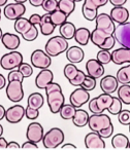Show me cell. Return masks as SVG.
<instances>
[{
    "label": "cell",
    "mask_w": 130,
    "mask_h": 150,
    "mask_svg": "<svg viewBox=\"0 0 130 150\" xmlns=\"http://www.w3.org/2000/svg\"><path fill=\"white\" fill-rule=\"evenodd\" d=\"M111 62L116 65H123V64H130V48L120 47L115 50L111 52Z\"/></svg>",
    "instance_id": "20"
},
{
    "label": "cell",
    "mask_w": 130,
    "mask_h": 150,
    "mask_svg": "<svg viewBox=\"0 0 130 150\" xmlns=\"http://www.w3.org/2000/svg\"><path fill=\"white\" fill-rule=\"evenodd\" d=\"M22 146L19 145V143H17L16 141H11V142H9V144H7V148H17V149H19V148H21Z\"/></svg>",
    "instance_id": "53"
},
{
    "label": "cell",
    "mask_w": 130,
    "mask_h": 150,
    "mask_svg": "<svg viewBox=\"0 0 130 150\" xmlns=\"http://www.w3.org/2000/svg\"><path fill=\"white\" fill-rule=\"evenodd\" d=\"M44 136V127L39 122H31L28 125L27 131H26V137H27L28 141L37 144L40 141H42Z\"/></svg>",
    "instance_id": "13"
},
{
    "label": "cell",
    "mask_w": 130,
    "mask_h": 150,
    "mask_svg": "<svg viewBox=\"0 0 130 150\" xmlns=\"http://www.w3.org/2000/svg\"><path fill=\"white\" fill-rule=\"evenodd\" d=\"M118 98L125 105H130V86L122 84L118 88Z\"/></svg>",
    "instance_id": "34"
},
{
    "label": "cell",
    "mask_w": 130,
    "mask_h": 150,
    "mask_svg": "<svg viewBox=\"0 0 130 150\" xmlns=\"http://www.w3.org/2000/svg\"><path fill=\"white\" fill-rule=\"evenodd\" d=\"M37 36H38V29L36 28L35 25H32V27L25 34H23L22 37L26 41H34L37 38Z\"/></svg>",
    "instance_id": "40"
},
{
    "label": "cell",
    "mask_w": 130,
    "mask_h": 150,
    "mask_svg": "<svg viewBox=\"0 0 130 150\" xmlns=\"http://www.w3.org/2000/svg\"><path fill=\"white\" fill-rule=\"evenodd\" d=\"M0 20H1V9H0Z\"/></svg>",
    "instance_id": "62"
},
{
    "label": "cell",
    "mask_w": 130,
    "mask_h": 150,
    "mask_svg": "<svg viewBox=\"0 0 130 150\" xmlns=\"http://www.w3.org/2000/svg\"><path fill=\"white\" fill-rule=\"evenodd\" d=\"M2 36H3L2 30H1V28H0V40H1V38H2Z\"/></svg>",
    "instance_id": "60"
},
{
    "label": "cell",
    "mask_w": 130,
    "mask_h": 150,
    "mask_svg": "<svg viewBox=\"0 0 130 150\" xmlns=\"http://www.w3.org/2000/svg\"><path fill=\"white\" fill-rule=\"evenodd\" d=\"M7 0H0V7L1 6H5L6 5Z\"/></svg>",
    "instance_id": "57"
},
{
    "label": "cell",
    "mask_w": 130,
    "mask_h": 150,
    "mask_svg": "<svg viewBox=\"0 0 130 150\" xmlns=\"http://www.w3.org/2000/svg\"><path fill=\"white\" fill-rule=\"evenodd\" d=\"M44 99L41 94H39V93H32L28 97L27 106L30 107V108L39 110L44 106Z\"/></svg>",
    "instance_id": "27"
},
{
    "label": "cell",
    "mask_w": 130,
    "mask_h": 150,
    "mask_svg": "<svg viewBox=\"0 0 130 150\" xmlns=\"http://www.w3.org/2000/svg\"><path fill=\"white\" fill-rule=\"evenodd\" d=\"M118 88H119V81L116 76L114 75L102 76L100 80V88L104 94H114L116 91H118Z\"/></svg>",
    "instance_id": "17"
},
{
    "label": "cell",
    "mask_w": 130,
    "mask_h": 150,
    "mask_svg": "<svg viewBox=\"0 0 130 150\" xmlns=\"http://www.w3.org/2000/svg\"><path fill=\"white\" fill-rule=\"evenodd\" d=\"M76 28L74 26V24L70 23V22H65L64 24L60 26L59 28V32H60V35L62 37H64L66 40H70L72 38H74V35H76Z\"/></svg>",
    "instance_id": "26"
},
{
    "label": "cell",
    "mask_w": 130,
    "mask_h": 150,
    "mask_svg": "<svg viewBox=\"0 0 130 150\" xmlns=\"http://www.w3.org/2000/svg\"><path fill=\"white\" fill-rule=\"evenodd\" d=\"M97 61L102 65L109 64V62H111V52H109V50H100L97 52Z\"/></svg>",
    "instance_id": "38"
},
{
    "label": "cell",
    "mask_w": 130,
    "mask_h": 150,
    "mask_svg": "<svg viewBox=\"0 0 130 150\" xmlns=\"http://www.w3.org/2000/svg\"><path fill=\"white\" fill-rule=\"evenodd\" d=\"M88 120H89L88 112L86 110H83V109H76V115L72 118L74 125L78 127H84L88 125Z\"/></svg>",
    "instance_id": "28"
},
{
    "label": "cell",
    "mask_w": 130,
    "mask_h": 150,
    "mask_svg": "<svg viewBox=\"0 0 130 150\" xmlns=\"http://www.w3.org/2000/svg\"><path fill=\"white\" fill-rule=\"evenodd\" d=\"M26 1H28V0H15V2H17V3H25Z\"/></svg>",
    "instance_id": "58"
},
{
    "label": "cell",
    "mask_w": 130,
    "mask_h": 150,
    "mask_svg": "<svg viewBox=\"0 0 130 150\" xmlns=\"http://www.w3.org/2000/svg\"><path fill=\"white\" fill-rule=\"evenodd\" d=\"M50 15H51V20H52L53 24H54L56 27L57 26L60 27L62 24H64L65 22H66V20H67V18H68L63 11H59V9L55 11L54 13H50Z\"/></svg>",
    "instance_id": "36"
},
{
    "label": "cell",
    "mask_w": 130,
    "mask_h": 150,
    "mask_svg": "<svg viewBox=\"0 0 130 150\" xmlns=\"http://www.w3.org/2000/svg\"><path fill=\"white\" fill-rule=\"evenodd\" d=\"M65 135L63 131L59 127H53L46 134H44V139H42V144L44 148L48 149H54V148L59 147L62 145L64 142Z\"/></svg>",
    "instance_id": "6"
},
{
    "label": "cell",
    "mask_w": 130,
    "mask_h": 150,
    "mask_svg": "<svg viewBox=\"0 0 130 150\" xmlns=\"http://www.w3.org/2000/svg\"><path fill=\"white\" fill-rule=\"evenodd\" d=\"M58 9L69 17L76 9V1L74 0H59L58 1Z\"/></svg>",
    "instance_id": "31"
},
{
    "label": "cell",
    "mask_w": 130,
    "mask_h": 150,
    "mask_svg": "<svg viewBox=\"0 0 130 150\" xmlns=\"http://www.w3.org/2000/svg\"><path fill=\"white\" fill-rule=\"evenodd\" d=\"M95 86H96V79L91 77V76H89V75H86L85 80L82 86H81V88H85V90H87L88 92H90V91L94 90Z\"/></svg>",
    "instance_id": "43"
},
{
    "label": "cell",
    "mask_w": 130,
    "mask_h": 150,
    "mask_svg": "<svg viewBox=\"0 0 130 150\" xmlns=\"http://www.w3.org/2000/svg\"><path fill=\"white\" fill-rule=\"evenodd\" d=\"M26 13V7L23 3H9L5 5L4 9H3V13L4 17L7 20L11 21H16V20L20 19L24 16V13Z\"/></svg>",
    "instance_id": "11"
},
{
    "label": "cell",
    "mask_w": 130,
    "mask_h": 150,
    "mask_svg": "<svg viewBox=\"0 0 130 150\" xmlns=\"http://www.w3.org/2000/svg\"><path fill=\"white\" fill-rule=\"evenodd\" d=\"M129 133H130V125H129Z\"/></svg>",
    "instance_id": "63"
},
{
    "label": "cell",
    "mask_w": 130,
    "mask_h": 150,
    "mask_svg": "<svg viewBox=\"0 0 130 150\" xmlns=\"http://www.w3.org/2000/svg\"><path fill=\"white\" fill-rule=\"evenodd\" d=\"M6 97L11 102H21L24 98L23 81L22 80H11L6 86Z\"/></svg>",
    "instance_id": "8"
},
{
    "label": "cell",
    "mask_w": 130,
    "mask_h": 150,
    "mask_svg": "<svg viewBox=\"0 0 130 150\" xmlns=\"http://www.w3.org/2000/svg\"><path fill=\"white\" fill-rule=\"evenodd\" d=\"M82 13L87 21H95L98 16V7H96L90 0H85L82 6Z\"/></svg>",
    "instance_id": "23"
},
{
    "label": "cell",
    "mask_w": 130,
    "mask_h": 150,
    "mask_svg": "<svg viewBox=\"0 0 130 150\" xmlns=\"http://www.w3.org/2000/svg\"><path fill=\"white\" fill-rule=\"evenodd\" d=\"M118 120L121 125H130V110L122 109L121 112L118 114Z\"/></svg>",
    "instance_id": "42"
},
{
    "label": "cell",
    "mask_w": 130,
    "mask_h": 150,
    "mask_svg": "<svg viewBox=\"0 0 130 150\" xmlns=\"http://www.w3.org/2000/svg\"><path fill=\"white\" fill-rule=\"evenodd\" d=\"M116 41L123 47L130 48V22L119 24L114 32Z\"/></svg>",
    "instance_id": "9"
},
{
    "label": "cell",
    "mask_w": 130,
    "mask_h": 150,
    "mask_svg": "<svg viewBox=\"0 0 130 150\" xmlns=\"http://www.w3.org/2000/svg\"><path fill=\"white\" fill-rule=\"evenodd\" d=\"M122 104L123 103L119 98L103 93L89 101V110L93 114H100L104 110H107L111 114L118 115L122 111Z\"/></svg>",
    "instance_id": "1"
},
{
    "label": "cell",
    "mask_w": 130,
    "mask_h": 150,
    "mask_svg": "<svg viewBox=\"0 0 130 150\" xmlns=\"http://www.w3.org/2000/svg\"><path fill=\"white\" fill-rule=\"evenodd\" d=\"M69 46H68L67 40L61 35L51 37L44 46L46 52L51 57H57L63 52H66Z\"/></svg>",
    "instance_id": "5"
},
{
    "label": "cell",
    "mask_w": 130,
    "mask_h": 150,
    "mask_svg": "<svg viewBox=\"0 0 130 150\" xmlns=\"http://www.w3.org/2000/svg\"><path fill=\"white\" fill-rule=\"evenodd\" d=\"M41 7L46 13H52L58 9V1L57 0H44Z\"/></svg>",
    "instance_id": "39"
},
{
    "label": "cell",
    "mask_w": 130,
    "mask_h": 150,
    "mask_svg": "<svg viewBox=\"0 0 130 150\" xmlns=\"http://www.w3.org/2000/svg\"><path fill=\"white\" fill-rule=\"evenodd\" d=\"M14 27H15V30L17 33L23 35V34H25L32 27V24L30 23L29 19H25V18L22 17L20 19L16 20Z\"/></svg>",
    "instance_id": "32"
},
{
    "label": "cell",
    "mask_w": 130,
    "mask_h": 150,
    "mask_svg": "<svg viewBox=\"0 0 130 150\" xmlns=\"http://www.w3.org/2000/svg\"><path fill=\"white\" fill-rule=\"evenodd\" d=\"M129 148H130V141H129Z\"/></svg>",
    "instance_id": "64"
},
{
    "label": "cell",
    "mask_w": 130,
    "mask_h": 150,
    "mask_svg": "<svg viewBox=\"0 0 130 150\" xmlns=\"http://www.w3.org/2000/svg\"><path fill=\"white\" fill-rule=\"evenodd\" d=\"M90 40L97 47H99L100 50H111V48H114L116 42H117L114 35L106 33V32L102 31V30L97 29V28H95L91 32Z\"/></svg>",
    "instance_id": "4"
},
{
    "label": "cell",
    "mask_w": 130,
    "mask_h": 150,
    "mask_svg": "<svg viewBox=\"0 0 130 150\" xmlns=\"http://www.w3.org/2000/svg\"><path fill=\"white\" fill-rule=\"evenodd\" d=\"M25 116L27 117V119L34 120V119H36L38 116H39V110H36V109L30 108V107L27 106L26 111H25Z\"/></svg>",
    "instance_id": "45"
},
{
    "label": "cell",
    "mask_w": 130,
    "mask_h": 150,
    "mask_svg": "<svg viewBox=\"0 0 130 150\" xmlns=\"http://www.w3.org/2000/svg\"><path fill=\"white\" fill-rule=\"evenodd\" d=\"M18 70L23 74L24 78L31 77V75L33 74V66H31L28 63H22L19 68H18Z\"/></svg>",
    "instance_id": "41"
},
{
    "label": "cell",
    "mask_w": 130,
    "mask_h": 150,
    "mask_svg": "<svg viewBox=\"0 0 130 150\" xmlns=\"http://www.w3.org/2000/svg\"><path fill=\"white\" fill-rule=\"evenodd\" d=\"M88 125L92 132L99 134L102 138H109L114 134V125L109 115L93 114L89 116Z\"/></svg>",
    "instance_id": "2"
},
{
    "label": "cell",
    "mask_w": 130,
    "mask_h": 150,
    "mask_svg": "<svg viewBox=\"0 0 130 150\" xmlns=\"http://www.w3.org/2000/svg\"><path fill=\"white\" fill-rule=\"evenodd\" d=\"M116 77L120 84H130V64L119 69Z\"/></svg>",
    "instance_id": "33"
},
{
    "label": "cell",
    "mask_w": 130,
    "mask_h": 150,
    "mask_svg": "<svg viewBox=\"0 0 130 150\" xmlns=\"http://www.w3.org/2000/svg\"><path fill=\"white\" fill-rule=\"evenodd\" d=\"M111 18L115 23L124 24L129 19V11L127 8L123 6H114L111 11Z\"/></svg>",
    "instance_id": "21"
},
{
    "label": "cell",
    "mask_w": 130,
    "mask_h": 150,
    "mask_svg": "<svg viewBox=\"0 0 130 150\" xmlns=\"http://www.w3.org/2000/svg\"><path fill=\"white\" fill-rule=\"evenodd\" d=\"M89 101H90V94H89L88 91L81 88V86L74 90L69 96L70 104L76 107V109L81 108L83 105H85Z\"/></svg>",
    "instance_id": "12"
},
{
    "label": "cell",
    "mask_w": 130,
    "mask_h": 150,
    "mask_svg": "<svg viewBox=\"0 0 130 150\" xmlns=\"http://www.w3.org/2000/svg\"><path fill=\"white\" fill-rule=\"evenodd\" d=\"M91 2L95 5L96 7H101V6H104L106 5V3L109 2V0H90Z\"/></svg>",
    "instance_id": "49"
},
{
    "label": "cell",
    "mask_w": 130,
    "mask_h": 150,
    "mask_svg": "<svg viewBox=\"0 0 130 150\" xmlns=\"http://www.w3.org/2000/svg\"><path fill=\"white\" fill-rule=\"evenodd\" d=\"M61 148H62V149H67V148H70V149H76V146L71 143H67V144H63V145L61 146Z\"/></svg>",
    "instance_id": "55"
},
{
    "label": "cell",
    "mask_w": 130,
    "mask_h": 150,
    "mask_svg": "<svg viewBox=\"0 0 130 150\" xmlns=\"http://www.w3.org/2000/svg\"><path fill=\"white\" fill-rule=\"evenodd\" d=\"M85 146L88 149H103L105 148V142L99 134L91 132L85 137Z\"/></svg>",
    "instance_id": "18"
},
{
    "label": "cell",
    "mask_w": 130,
    "mask_h": 150,
    "mask_svg": "<svg viewBox=\"0 0 130 150\" xmlns=\"http://www.w3.org/2000/svg\"><path fill=\"white\" fill-rule=\"evenodd\" d=\"M53 79L54 74L50 69H41L35 78V86L40 90H46L48 84L53 82Z\"/></svg>",
    "instance_id": "19"
},
{
    "label": "cell",
    "mask_w": 130,
    "mask_h": 150,
    "mask_svg": "<svg viewBox=\"0 0 130 150\" xmlns=\"http://www.w3.org/2000/svg\"><path fill=\"white\" fill-rule=\"evenodd\" d=\"M85 77H86V74H85L82 70H80L78 73V75H76L72 80H70L69 83L74 86H81L83 84V82H84Z\"/></svg>",
    "instance_id": "44"
},
{
    "label": "cell",
    "mask_w": 130,
    "mask_h": 150,
    "mask_svg": "<svg viewBox=\"0 0 130 150\" xmlns=\"http://www.w3.org/2000/svg\"><path fill=\"white\" fill-rule=\"evenodd\" d=\"M2 134H3V127L1 125H0V137L2 136Z\"/></svg>",
    "instance_id": "59"
},
{
    "label": "cell",
    "mask_w": 130,
    "mask_h": 150,
    "mask_svg": "<svg viewBox=\"0 0 130 150\" xmlns=\"http://www.w3.org/2000/svg\"><path fill=\"white\" fill-rule=\"evenodd\" d=\"M29 21L32 25H39L40 21H41V16H39L38 13H33V15L30 16L29 18Z\"/></svg>",
    "instance_id": "47"
},
{
    "label": "cell",
    "mask_w": 130,
    "mask_h": 150,
    "mask_svg": "<svg viewBox=\"0 0 130 150\" xmlns=\"http://www.w3.org/2000/svg\"><path fill=\"white\" fill-rule=\"evenodd\" d=\"M26 108H24L22 105H14L9 107L5 112V119L9 123H19L25 116Z\"/></svg>",
    "instance_id": "15"
},
{
    "label": "cell",
    "mask_w": 130,
    "mask_h": 150,
    "mask_svg": "<svg viewBox=\"0 0 130 150\" xmlns=\"http://www.w3.org/2000/svg\"><path fill=\"white\" fill-rule=\"evenodd\" d=\"M79 71H80V69H78L76 66H74V64H71V63H69V64H67L66 66L64 67V70H63V72H64V76L68 79V81H70V80H72L74 77H76V75H78Z\"/></svg>",
    "instance_id": "37"
},
{
    "label": "cell",
    "mask_w": 130,
    "mask_h": 150,
    "mask_svg": "<svg viewBox=\"0 0 130 150\" xmlns=\"http://www.w3.org/2000/svg\"><path fill=\"white\" fill-rule=\"evenodd\" d=\"M22 148L24 149H37V144L36 143H33L31 141H26L25 143L22 145Z\"/></svg>",
    "instance_id": "48"
},
{
    "label": "cell",
    "mask_w": 130,
    "mask_h": 150,
    "mask_svg": "<svg viewBox=\"0 0 130 150\" xmlns=\"http://www.w3.org/2000/svg\"><path fill=\"white\" fill-rule=\"evenodd\" d=\"M40 28V33L44 36L52 35L53 32L55 31L56 26L53 24L52 20H51V15L50 13H46V15L41 16V21L39 24Z\"/></svg>",
    "instance_id": "25"
},
{
    "label": "cell",
    "mask_w": 130,
    "mask_h": 150,
    "mask_svg": "<svg viewBox=\"0 0 130 150\" xmlns=\"http://www.w3.org/2000/svg\"><path fill=\"white\" fill-rule=\"evenodd\" d=\"M46 101L51 112L56 114L59 113L63 105L65 104V97L62 93V88L56 82H51L46 88Z\"/></svg>",
    "instance_id": "3"
},
{
    "label": "cell",
    "mask_w": 130,
    "mask_h": 150,
    "mask_svg": "<svg viewBox=\"0 0 130 150\" xmlns=\"http://www.w3.org/2000/svg\"><path fill=\"white\" fill-rule=\"evenodd\" d=\"M96 28L99 30L106 32L109 34L114 35V32L116 30L115 22L111 20V16L106 15V13H98L96 18Z\"/></svg>",
    "instance_id": "14"
},
{
    "label": "cell",
    "mask_w": 130,
    "mask_h": 150,
    "mask_svg": "<svg viewBox=\"0 0 130 150\" xmlns=\"http://www.w3.org/2000/svg\"><path fill=\"white\" fill-rule=\"evenodd\" d=\"M111 146L116 149L129 148V139L124 134H117L111 138Z\"/></svg>",
    "instance_id": "30"
},
{
    "label": "cell",
    "mask_w": 130,
    "mask_h": 150,
    "mask_svg": "<svg viewBox=\"0 0 130 150\" xmlns=\"http://www.w3.org/2000/svg\"><path fill=\"white\" fill-rule=\"evenodd\" d=\"M109 1L111 3L113 6H123L127 2V0H109Z\"/></svg>",
    "instance_id": "50"
},
{
    "label": "cell",
    "mask_w": 130,
    "mask_h": 150,
    "mask_svg": "<svg viewBox=\"0 0 130 150\" xmlns=\"http://www.w3.org/2000/svg\"><path fill=\"white\" fill-rule=\"evenodd\" d=\"M2 44L5 48L9 50H16L21 44V39L17 34L13 33H4L1 38Z\"/></svg>",
    "instance_id": "22"
},
{
    "label": "cell",
    "mask_w": 130,
    "mask_h": 150,
    "mask_svg": "<svg viewBox=\"0 0 130 150\" xmlns=\"http://www.w3.org/2000/svg\"><path fill=\"white\" fill-rule=\"evenodd\" d=\"M23 63V56L21 52L17 50H11V52L3 54L0 60V66L4 70H15L20 67V65Z\"/></svg>",
    "instance_id": "7"
},
{
    "label": "cell",
    "mask_w": 130,
    "mask_h": 150,
    "mask_svg": "<svg viewBox=\"0 0 130 150\" xmlns=\"http://www.w3.org/2000/svg\"><path fill=\"white\" fill-rule=\"evenodd\" d=\"M29 1V3L32 5V6L34 7H39L42 5V3H44V0H28Z\"/></svg>",
    "instance_id": "51"
},
{
    "label": "cell",
    "mask_w": 130,
    "mask_h": 150,
    "mask_svg": "<svg viewBox=\"0 0 130 150\" xmlns=\"http://www.w3.org/2000/svg\"><path fill=\"white\" fill-rule=\"evenodd\" d=\"M76 108L74 106H72L71 104H64L63 107L60 110V116L61 118L65 119V120H68V119H72L76 115Z\"/></svg>",
    "instance_id": "35"
},
{
    "label": "cell",
    "mask_w": 130,
    "mask_h": 150,
    "mask_svg": "<svg viewBox=\"0 0 130 150\" xmlns=\"http://www.w3.org/2000/svg\"><path fill=\"white\" fill-rule=\"evenodd\" d=\"M5 112H6L5 108L2 105H0V120H2L3 118H5Z\"/></svg>",
    "instance_id": "56"
},
{
    "label": "cell",
    "mask_w": 130,
    "mask_h": 150,
    "mask_svg": "<svg viewBox=\"0 0 130 150\" xmlns=\"http://www.w3.org/2000/svg\"><path fill=\"white\" fill-rule=\"evenodd\" d=\"M30 61H31L32 66L37 69H49V67L52 64L51 56H49L46 52L41 50H34L31 54Z\"/></svg>",
    "instance_id": "10"
},
{
    "label": "cell",
    "mask_w": 130,
    "mask_h": 150,
    "mask_svg": "<svg viewBox=\"0 0 130 150\" xmlns=\"http://www.w3.org/2000/svg\"><path fill=\"white\" fill-rule=\"evenodd\" d=\"M66 58L71 64H78L84 60L85 52L80 46H71L66 50Z\"/></svg>",
    "instance_id": "24"
},
{
    "label": "cell",
    "mask_w": 130,
    "mask_h": 150,
    "mask_svg": "<svg viewBox=\"0 0 130 150\" xmlns=\"http://www.w3.org/2000/svg\"><path fill=\"white\" fill-rule=\"evenodd\" d=\"M86 71L87 75L95 78V79L102 77L104 75V67L100 62L97 61V59H91V60L87 61Z\"/></svg>",
    "instance_id": "16"
},
{
    "label": "cell",
    "mask_w": 130,
    "mask_h": 150,
    "mask_svg": "<svg viewBox=\"0 0 130 150\" xmlns=\"http://www.w3.org/2000/svg\"><path fill=\"white\" fill-rule=\"evenodd\" d=\"M74 1H76V2H81L82 0H74Z\"/></svg>",
    "instance_id": "61"
},
{
    "label": "cell",
    "mask_w": 130,
    "mask_h": 150,
    "mask_svg": "<svg viewBox=\"0 0 130 150\" xmlns=\"http://www.w3.org/2000/svg\"><path fill=\"white\" fill-rule=\"evenodd\" d=\"M91 38V32L87 28H79L76 31L74 35V40L78 42L80 45H87Z\"/></svg>",
    "instance_id": "29"
},
{
    "label": "cell",
    "mask_w": 130,
    "mask_h": 150,
    "mask_svg": "<svg viewBox=\"0 0 130 150\" xmlns=\"http://www.w3.org/2000/svg\"><path fill=\"white\" fill-rule=\"evenodd\" d=\"M9 142L4 139L3 137H0V148H7Z\"/></svg>",
    "instance_id": "54"
},
{
    "label": "cell",
    "mask_w": 130,
    "mask_h": 150,
    "mask_svg": "<svg viewBox=\"0 0 130 150\" xmlns=\"http://www.w3.org/2000/svg\"><path fill=\"white\" fill-rule=\"evenodd\" d=\"M16 79L22 80V81H23L24 76L19 70H16L15 69V70H11V72L9 73V75H7V80H9V81H11V80H16Z\"/></svg>",
    "instance_id": "46"
},
{
    "label": "cell",
    "mask_w": 130,
    "mask_h": 150,
    "mask_svg": "<svg viewBox=\"0 0 130 150\" xmlns=\"http://www.w3.org/2000/svg\"><path fill=\"white\" fill-rule=\"evenodd\" d=\"M5 86H6V78L0 73V90H2Z\"/></svg>",
    "instance_id": "52"
}]
</instances>
